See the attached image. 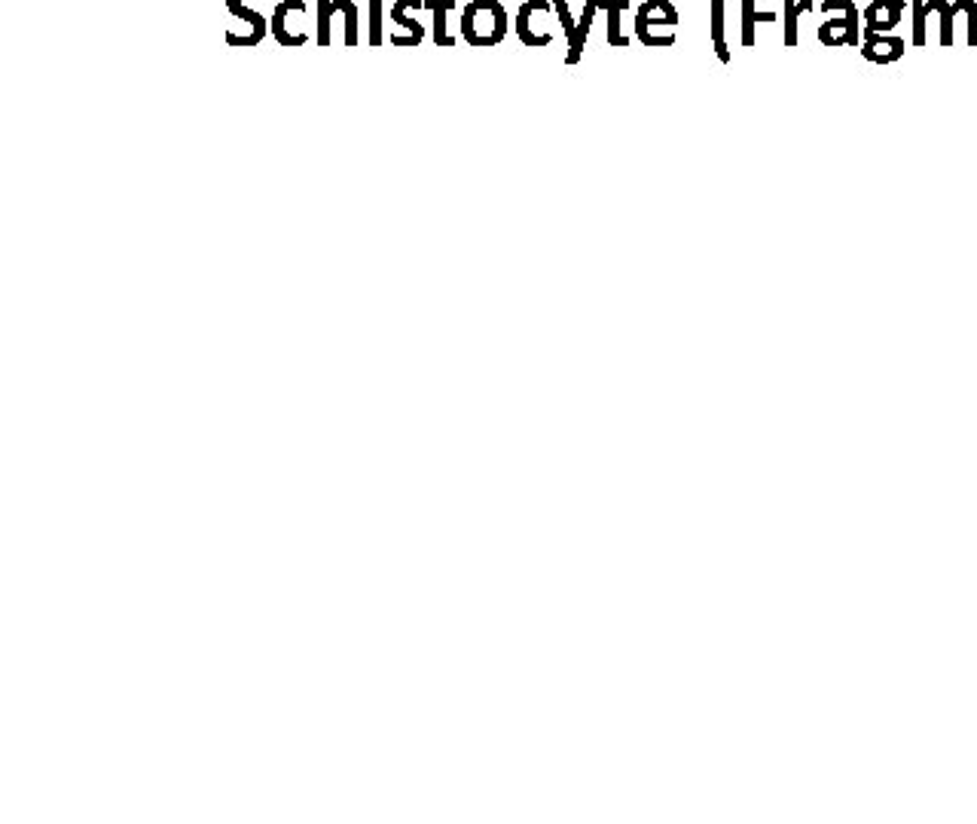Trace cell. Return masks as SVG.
Returning a JSON list of instances; mask_svg holds the SVG:
<instances>
[{
    "label": "cell",
    "mask_w": 977,
    "mask_h": 824,
    "mask_svg": "<svg viewBox=\"0 0 977 824\" xmlns=\"http://www.w3.org/2000/svg\"><path fill=\"white\" fill-rule=\"evenodd\" d=\"M507 22V10L498 0H471L462 10V37L474 49H489L507 37Z\"/></svg>",
    "instance_id": "1"
},
{
    "label": "cell",
    "mask_w": 977,
    "mask_h": 824,
    "mask_svg": "<svg viewBox=\"0 0 977 824\" xmlns=\"http://www.w3.org/2000/svg\"><path fill=\"white\" fill-rule=\"evenodd\" d=\"M825 13H840V19H828L819 25V40L825 46H858L861 43V25H858V10L852 0H825L822 4Z\"/></svg>",
    "instance_id": "2"
},
{
    "label": "cell",
    "mask_w": 977,
    "mask_h": 824,
    "mask_svg": "<svg viewBox=\"0 0 977 824\" xmlns=\"http://www.w3.org/2000/svg\"><path fill=\"white\" fill-rule=\"evenodd\" d=\"M541 10H553V0H526V4L516 10V19H513V31L516 37H520L529 49H544L553 43V34H538L532 31V16L541 13Z\"/></svg>",
    "instance_id": "3"
},
{
    "label": "cell",
    "mask_w": 977,
    "mask_h": 824,
    "mask_svg": "<svg viewBox=\"0 0 977 824\" xmlns=\"http://www.w3.org/2000/svg\"><path fill=\"white\" fill-rule=\"evenodd\" d=\"M306 13V0H281V4L272 10V22H269V31L275 34V40L284 46V49H300L309 43V34H294L291 28H287V16L291 13Z\"/></svg>",
    "instance_id": "4"
},
{
    "label": "cell",
    "mask_w": 977,
    "mask_h": 824,
    "mask_svg": "<svg viewBox=\"0 0 977 824\" xmlns=\"http://www.w3.org/2000/svg\"><path fill=\"white\" fill-rule=\"evenodd\" d=\"M678 25V10L669 0H645L636 10V37L651 34L654 28H675Z\"/></svg>",
    "instance_id": "5"
},
{
    "label": "cell",
    "mask_w": 977,
    "mask_h": 824,
    "mask_svg": "<svg viewBox=\"0 0 977 824\" xmlns=\"http://www.w3.org/2000/svg\"><path fill=\"white\" fill-rule=\"evenodd\" d=\"M861 55L874 65H892L904 55V40L898 34H868L861 37Z\"/></svg>",
    "instance_id": "6"
},
{
    "label": "cell",
    "mask_w": 977,
    "mask_h": 824,
    "mask_svg": "<svg viewBox=\"0 0 977 824\" xmlns=\"http://www.w3.org/2000/svg\"><path fill=\"white\" fill-rule=\"evenodd\" d=\"M904 0H874L865 10V31L868 34H892L895 25H901Z\"/></svg>",
    "instance_id": "7"
},
{
    "label": "cell",
    "mask_w": 977,
    "mask_h": 824,
    "mask_svg": "<svg viewBox=\"0 0 977 824\" xmlns=\"http://www.w3.org/2000/svg\"><path fill=\"white\" fill-rule=\"evenodd\" d=\"M599 10H605V0H587V4H584L581 22H578V34H574V40H571V46H568V55H565V62H568V65H578V62H581L584 43H587V37H590L593 19H596Z\"/></svg>",
    "instance_id": "8"
},
{
    "label": "cell",
    "mask_w": 977,
    "mask_h": 824,
    "mask_svg": "<svg viewBox=\"0 0 977 824\" xmlns=\"http://www.w3.org/2000/svg\"><path fill=\"white\" fill-rule=\"evenodd\" d=\"M425 10V0H394L391 4V22L400 25L407 34H413L416 40H425V25H419V19H413L410 13Z\"/></svg>",
    "instance_id": "9"
},
{
    "label": "cell",
    "mask_w": 977,
    "mask_h": 824,
    "mask_svg": "<svg viewBox=\"0 0 977 824\" xmlns=\"http://www.w3.org/2000/svg\"><path fill=\"white\" fill-rule=\"evenodd\" d=\"M773 22H776L773 10H758V0H742V43L749 49L755 46V28Z\"/></svg>",
    "instance_id": "10"
},
{
    "label": "cell",
    "mask_w": 977,
    "mask_h": 824,
    "mask_svg": "<svg viewBox=\"0 0 977 824\" xmlns=\"http://www.w3.org/2000/svg\"><path fill=\"white\" fill-rule=\"evenodd\" d=\"M452 7H455V0H425V10L434 13V43L443 49L455 46V37H449V31H446V13Z\"/></svg>",
    "instance_id": "11"
},
{
    "label": "cell",
    "mask_w": 977,
    "mask_h": 824,
    "mask_svg": "<svg viewBox=\"0 0 977 824\" xmlns=\"http://www.w3.org/2000/svg\"><path fill=\"white\" fill-rule=\"evenodd\" d=\"M944 0H913V43L923 49L926 46V28H929V16L941 10Z\"/></svg>",
    "instance_id": "12"
},
{
    "label": "cell",
    "mask_w": 977,
    "mask_h": 824,
    "mask_svg": "<svg viewBox=\"0 0 977 824\" xmlns=\"http://www.w3.org/2000/svg\"><path fill=\"white\" fill-rule=\"evenodd\" d=\"M803 13H813V0H785L782 22H785V46L788 49H797V19Z\"/></svg>",
    "instance_id": "13"
},
{
    "label": "cell",
    "mask_w": 977,
    "mask_h": 824,
    "mask_svg": "<svg viewBox=\"0 0 977 824\" xmlns=\"http://www.w3.org/2000/svg\"><path fill=\"white\" fill-rule=\"evenodd\" d=\"M626 7H629L626 0H605V13H608V43L617 46V49H626V46H629V37L620 31V13H623Z\"/></svg>",
    "instance_id": "14"
},
{
    "label": "cell",
    "mask_w": 977,
    "mask_h": 824,
    "mask_svg": "<svg viewBox=\"0 0 977 824\" xmlns=\"http://www.w3.org/2000/svg\"><path fill=\"white\" fill-rule=\"evenodd\" d=\"M712 43L718 58L727 65L730 62V49L724 43V0H712Z\"/></svg>",
    "instance_id": "15"
},
{
    "label": "cell",
    "mask_w": 977,
    "mask_h": 824,
    "mask_svg": "<svg viewBox=\"0 0 977 824\" xmlns=\"http://www.w3.org/2000/svg\"><path fill=\"white\" fill-rule=\"evenodd\" d=\"M965 10H968V0H956V4H947V0H944V4H941V10H938V16H941V46H953V19L959 13H965Z\"/></svg>",
    "instance_id": "16"
},
{
    "label": "cell",
    "mask_w": 977,
    "mask_h": 824,
    "mask_svg": "<svg viewBox=\"0 0 977 824\" xmlns=\"http://www.w3.org/2000/svg\"><path fill=\"white\" fill-rule=\"evenodd\" d=\"M342 10V0H318V46H330V19Z\"/></svg>",
    "instance_id": "17"
},
{
    "label": "cell",
    "mask_w": 977,
    "mask_h": 824,
    "mask_svg": "<svg viewBox=\"0 0 977 824\" xmlns=\"http://www.w3.org/2000/svg\"><path fill=\"white\" fill-rule=\"evenodd\" d=\"M342 16H346V34H342V43L352 49V46H358V4L355 0H342Z\"/></svg>",
    "instance_id": "18"
},
{
    "label": "cell",
    "mask_w": 977,
    "mask_h": 824,
    "mask_svg": "<svg viewBox=\"0 0 977 824\" xmlns=\"http://www.w3.org/2000/svg\"><path fill=\"white\" fill-rule=\"evenodd\" d=\"M367 43L373 49L385 43V37H382V0H370V34H367Z\"/></svg>",
    "instance_id": "19"
},
{
    "label": "cell",
    "mask_w": 977,
    "mask_h": 824,
    "mask_svg": "<svg viewBox=\"0 0 977 824\" xmlns=\"http://www.w3.org/2000/svg\"><path fill=\"white\" fill-rule=\"evenodd\" d=\"M553 10H556V16H559V22H562V28H565V37H568V46H571V40H574V34H578V25H574V19H571V10H568V4H565V0H553Z\"/></svg>",
    "instance_id": "20"
},
{
    "label": "cell",
    "mask_w": 977,
    "mask_h": 824,
    "mask_svg": "<svg viewBox=\"0 0 977 824\" xmlns=\"http://www.w3.org/2000/svg\"><path fill=\"white\" fill-rule=\"evenodd\" d=\"M968 31H965V43L968 46H977V4L974 0H968Z\"/></svg>",
    "instance_id": "21"
},
{
    "label": "cell",
    "mask_w": 977,
    "mask_h": 824,
    "mask_svg": "<svg viewBox=\"0 0 977 824\" xmlns=\"http://www.w3.org/2000/svg\"><path fill=\"white\" fill-rule=\"evenodd\" d=\"M388 43H391V46H419L422 40H416L413 34H404V37H400V34H391Z\"/></svg>",
    "instance_id": "22"
}]
</instances>
